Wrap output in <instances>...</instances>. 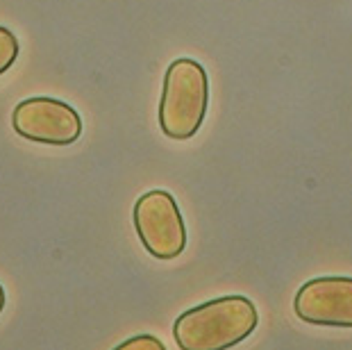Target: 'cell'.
I'll list each match as a JSON object with an SVG mask.
<instances>
[{
  "instance_id": "5",
  "label": "cell",
  "mask_w": 352,
  "mask_h": 350,
  "mask_svg": "<svg viewBox=\"0 0 352 350\" xmlns=\"http://www.w3.org/2000/svg\"><path fill=\"white\" fill-rule=\"evenodd\" d=\"M294 311L302 323L325 327H352V278L325 275L298 289Z\"/></svg>"
},
{
  "instance_id": "8",
  "label": "cell",
  "mask_w": 352,
  "mask_h": 350,
  "mask_svg": "<svg viewBox=\"0 0 352 350\" xmlns=\"http://www.w3.org/2000/svg\"><path fill=\"white\" fill-rule=\"evenodd\" d=\"M5 303H7V296H5L3 285H0V314H3V309H5Z\"/></svg>"
},
{
  "instance_id": "2",
  "label": "cell",
  "mask_w": 352,
  "mask_h": 350,
  "mask_svg": "<svg viewBox=\"0 0 352 350\" xmlns=\"http://www.w3.org/2000/svg\"><path fill=\"white\" fill-rule=\"evenodd\" d=\"M209 105L205 66L191 57L170 62L160 98V128L168 139L186 141L200 130Z\"/></svg>"
},
{
  "instance_id": "7",
  "label": "cell",
  "mask_w": 352,
  "mask_h": 350,
  "mask_svg": "<svg viewBox=\"0 0 352 350\" xmlns=\"http://www.w3.org/2000/svg\"><path fill=\"white\" fill-rule=\"evenodd\" d=\"M164 348L166 346L157 337H153V334H141V337H132L123 341L116 350H164Z\"/></svg>"
},
{
  "instance_id": "3",
  "label": "cell",
  "mask_w": 352,
  "mask_h": 350,
  "mask_svg": "<svg viewBox=\"0 0 352 350\" xmlns=\"http://www.w3.org/2000/svg\"><path fill=\"white\" fill-rule=\"evenodd\" d=\"M134 230L155 259H175L186 248V226L173 193L153 189L134 203Z\"/></svg>"
},
{
  "instance_id": "4",
  "label": "cell",
  "mask_w": 352,
  "mask_h": 350,
  "mask_svg": "<svg viewBox=\"0 0 352 350\" xmlns=\"http://www.w3.org/2000/svg\"><path fill=\"white\" fill-rule=\"evenodd\" d=\"M12 128L32 144L71 146L82 135V118L76 107L64 100L36 96L21 100L12 111Z\"/></svg>"
},
{
  "instance_id": "1",
  "label": "cell",
  "mask_w": 352,
  "mask_h": 350,
  "mask_svg": "<svg viewBox=\"0 0 352 350\" xmlns=\"http://www.w3.org/2000/svg\"><path fill=\"white\" fill-rule=\"evenodd\" d=\"M259 323L257 307L245 296H223L177 316L173 337L179 350H226L241 344Z\"/></svg>"
},
{
  "instance_id": "6",
  "label": "cell",
  "mask_w": 352,
  "mask_h": 350,
  "mask_svg": "<svg viewBox=\"0 0 352 350\" xmlns=\"http://www.w3.org/2000/svg\"><path fill=\"white\" fill-rule=\"evenodd\" d=\"M19 53H21V46H19L16 34H14L10 28L0 25V76H5V73L12 69L14 62L19 59Z\"/></svg>"
}]
</instances>
